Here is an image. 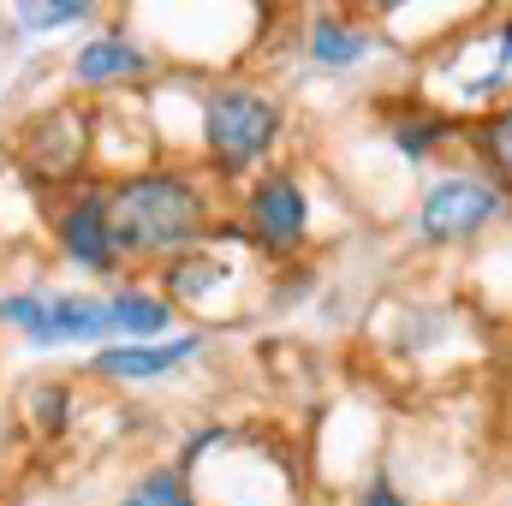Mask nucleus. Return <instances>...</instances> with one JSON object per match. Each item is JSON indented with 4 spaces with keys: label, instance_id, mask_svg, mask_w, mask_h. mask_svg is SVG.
I'll list each match as a JSON object with an SVG mask.
<instances>
[{
    "label": "nucleus",
    "instance_id": "obj_9",
    "mask_svg": "<svg viewBox=\"0 0 512 506\" xmlns=\"http://www.w3.org/2000/svg\"><path fill=\"white\" fill-rule=\"evenodd\" d=\"M149 66V54L131 42L126 30H108V36H90L78 54H72V84H84V90H102V84H126Z\"/></svg>",
    "mask_w": 512,
    "mask_h": 506
},
{
    "label": "nucleus",
    "instance_id": "obj_4",
    "mask_svg": "<svg viewBox=\"0 0 512 506\" xmlns=\"http://www.w3.org/2000/svg\"><path fill=\"white\" fill-rule=\"evenodd\" d=\"M245 233L268 256H292L310 239V197L292 173H262L245 197Z\"/></svg>",
    "mask_w": 512,
    "mask_h": 506
},
{
    "label": "nucleus",
    "instance_id": "obj_3",
    "mask_svg": "<svg viewBox=\"0 0 512 506\" xmlns=\"http://www.w3.org/2000/svg\"><path fill=\"white\" fill-rule=\"evenodd\" d=\"M501 209H507V191H501V185H489V179H477V173H447V179H435V185L423 191V203H417V233H423L429 245H465V239H477L483 227H495Z\"/></svg>",
    "mask_w": 512,
    "mask_h": 506
},
{
    "label": "nucleus",
    "instance_id": "obj_17",
    "mask_svg": "<svg viewBox=\"0 0 512 506\" xmlns=\"http://www.w3.org/2000/svg\"><path fill=\"white\" fill-rule=\"evenodd\" d=\"M441 137H447V120H441V114H411V120L393 126V149H399L405 161H423Z\"/></svg>",
    "mask_w": 512,
    "mask_h": 506
},
{
    "label": "nucleus",
    "instance_id": "obj_20",
    "mask_svg": "<svg viewBox=\"0 0 512 506\" xmlns=\"http://www.w3.org/2000/svg\"><path fill=\"white\" fill-rule=\"evenodd\" d=\"M495 72H501V78H512V24L501 30V42H495Z\"/></svg>",
    "mask_w": 512,
    "mask_h": 506
},
{
    "label": "nucleus",
    "instance_id": "obj_11",
    "mask_svg": "<svg viewBox=\"0 0 512 506\" xmlns=\"http://www.w3.org/2000/svg\"><path fill=\"white\" fill-rule=\"evenodd\" d=\"M108 316H114V334H126L131 346H155L173 328V304L161 292H137V286L108 298Z\"/></svg>",
    "mask_w": 512,
    "mask_h": 506
},
{
    "label": "nucleus",
    "instance_id": "obj_15",
    "mask_svg": "<svg viewBox=\"0 0 512 506\" xmlns=\"http://www.w3.org/2000/svg\"><path fill=\"white\" fill-rule=\"evenodd\" d=\"M120 506H197V495H191V477H185V471L161 465V471L137 477V483L126 489V501H120Z\"/></svg>",
    "mask_w": 512,
    "mask_h": 506
},
{
    "label": "nucleus",
    "instance_id": "obj_14",
    "mask_svg": "<svg viewBox=\"0 0 512 506\" xmlns=\"http://www.w3.org/2000/svg\"><path fill=\"white\" fill-rule=\"evenodd\" d=\"M18 405L36 435H66V423H72V387H60V381H36Z\"/></svg>",
    "mask_w": 512,
    "mask_h": 506
},
{
    "label": "nucleus",
    "instance_id": "obj_13",
    "mask_svg": "<svg viewBox=\"0 0 512 506\" xmlns=\"http://www.w3.org/2000/svg\"><path fill=\"white\" fill-rule=\"evenodd\" d=\"M471 143H477V155L489 161V173L501 179V191H512V102L495 108V114H483L477 131H471Z\"/></svg>",
    "mask_w": 512,
    "mask_h": 506
},
{
    "label": "nucleus",
    "instance_id": "obj_1",
    "mask_svg": "<svg viewBox=\"0 0 512 506\" xmlns=\"http://www.w3.org/2000/svg\"><path fill=\"white\" fill-rule=\"evenodd\" d=\"M108 233L114 251L126 256H185L197 251L215 227H209V197L191 173L179 167H149L131 173L120 185H108Z\"/></svg>",
    "mask_w": 512,
    "mask_h": 506
},
{
    "label": "nucleus",
    "instance_id": "obj_12",
    "mask_svg": "<svg viewBox=\"0 0 512 506\" xmlns=\"http://www.w3.org/2000/svg\"><path fill=\"white\" fill-rule=\"evenodd\" d=\"M215 280H227V262H221V256L185 251V256H173V262H167V280H161L167 292H161V298H167V304H191V298H203Z\"/></svg>",
    "mask_w": 512,
    "mask_h": 506
},
{
    "label": "nucleus",
    "instance_id": "obj_6",
    "mask_svg": "<svg viewBox=\"0 0 512 506\" xmlns=\"http://www.w3.org/2000/svg\"><path fill=\"white\" fill-rule=\"evenodd\" d=\"M203 352V340L197 334H173V340H155V346H102L96 358H90V376L96 381H155L167 376V370H179V364H191Z\"/></svg>",
    "mask_w": 512,
    "mask_h": 506
},
{
    "label": "nucleus",
    "instance_id": "obj_18",
    "mask_svg": "<svg viewBox=\"0 0 512 506\" xmlns=\"http://www.w3.org/2000/svg\"><path fill=\"white\" fill-rule=\"evenodd\" d=\"M0 322L36 340V328L48 322V292H0Z\"/></svg>",
    "mask_w": 512,
    "mask_h": 506
},
{
    "label": "nucleus",
    "instance_id": "obj_5",
    "mask_svg": "<svg viewBox=\"0 0 512 506\" xmlns=\"http://www.w3.org/2000/svg\"><path fill=\"white\" fill-rule=\"evenodd\" d=\"M54 239H60V256L78 262L84 274H114L120 251H114V233H108V191L78 185L54 215Z\"/></svg>",
    "mask_w": 512,
    "mask_h": 506
},
{
    "label": "nucleus",
    "instance_id": "obj_19",
    "mask_svg": "<svg viewBox=\"0 0 512 506\" xmlns=\"http://www.w3.org/2000/svg\"><path fill=\"white\" fill-rule=\"evenodd\" d=\"M358 506H411V501H405L387 477H370V483H364V495H358Z\"/></svg>",
    "mask_w": 512,
    "mask_h": 506
},
{
    "label": "nucleus",
    "instance_id": "obj_2",
    "mask_svg": "<svg viewBox=\"0 0 512 506\" xmlns=\"http://www.w3.org/2000/svg\"><path fill=\"white\" fill-rule=\"evenodd\" d=\"M280 143V102L251 84H221L203 102V149L215 173H251Z\"/></svg>",
    "mask_w": 512,
    "mask_h": 506
},
{
    "label": "nucleus",
    "instance_id": "obj_8",
    "mask_svg": "<svg viewBox=\"0 0 512 506\" xmlns=\"http://www.w3.org/2000/svg\"><path fill=\"white\" fill-rule=\"evenodd\" d=\"M24 155H30L36 173L66 179V173L78 167V155H84V114L54 108V114H42L36 126H24Z\"/></svg>",
    "mask_w": 512,
    "mask_h": 506
},
{
    "label": "nucleus",
    "instance_id": "obj_7",
    "mask_svg": "<svg viewBox=\"0 0 512 506\" xmlns=\"http://www.w3.org/2000/svg\"><path fill=\"white\" fill-rule=\"evenodd\" d=\"M114 334V316H108V298H90V292H48V322L36 328L30 346L54 352V346H96Z\"/></svg>",
    "mask_w": 512,
    "mask_h": 506
},
{
    "label": "nucleus",
    "instance_id": "obj_10",
    "mask_svg": "<svg viewBox=\"0 0 512 506\" xmlns=\"http://www.w3.org/2000/svg\"><path fill=\"white\" fill-rule=\"evenodd\" d=\"M304 54L328 72H346V66H364L376 54V36L364 24H346V18H316L304 30Z\"/></svg>",
    "mask_w": 512,
    "mask_h": 506
},
{
    "label": "nucleus",
    "instance_id": "obj_16",
    "mask_svg": "<svg viewBox=\"0 0 512 506\" xmlns=\"http://www.w3.org/2000/svg\"><path fill=\"white\" fill-rule=\"evenodd\" d=\"M96 6L90 0H60V6H12L6 18L18 24V36H42V30H60V24H84Z\"/></svg>",
    "mask_w": 512,
    "mask_h": 506
}]
</instances>
